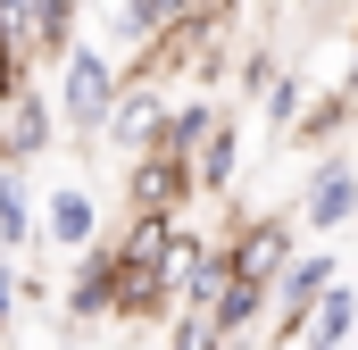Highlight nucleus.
I'll return each mask as SVG.
<instances>
[{
	"mask_svg": "<svg viewBox=\"0 0 358 350\" xmlns=\"http://www.w3.org/2000/svg\"><path fill=\"white\" fill-rule=\"evenodd\" d=\"M108 300H117V251L100 234L76 259V275H67V326H108Z\"/></svg>",
	"mask_w": 358,
	"mask_h": 350,
	"instance_id": "1a4fd4ad",
	"label": "nucleus"
},
{
	"mask_svg": "<svg viewBox=\"0 0 358 350\" xmlns=\"http://www.w3.org/2000/svg\"><path fill=\"white\" fill-rule=\"evenodd\" d=\"M225 342H234V334H225L208 309H176V317H167V350H225Z\"/></svg>",
	"mask_w": 358,
	"mask_h": 350,
	"instance_id": "dca6fc26",
	"label": "nucleus"
},
{
	"mask_svg": "<svg viewBox=\"0 0 358 350\" xmlns=\"http://www.w3.org/2000/svg\"><path fill=\"white\" fill-rule=\"evenodd\" d=\"M167 84H150V76H125L117 92V108H108V125H100V142L108 150H125V159H142V150H159V134H167Z\"/></svg>",
	"mask_w": 358,
	"mask_h": 350,
	"instance_id": "423d86ee",
	"label": "nucleus"
},
{
	"mask_svg": "<svg viewBox=\"0 0 358 350\" xmlns=\"http://www.w3.org/2000/svg\"><path fill=\"white\" fill-rule=\"evenodd\" d=\"M217 117H225V108H217L208 92H200V100H176V108H167V134H159V150H167V159H200V142L217 134Z\"/></svg>",
	"mask_w": 358,
	"mask_h": 350,
	"instance_id": "ddd939ff",
	"label": "nucleus"
},
{
	"mask_svg": "<svg viewBox=\"0 0 358 350\" xmlns=\"http://www.w3.org/2000/svg\"><path fill=\"white\" fill-rule=\"evenodd\" d=\"M225 350H283V342H267V334H242V342H225Z\"/></svg>",
	"mask_w": 358,
	"mask_h": 350,
	"instance_id": "aec40b11",
	"label": "nucleus"
},
{
	"mask_svg": "<svg viewBox=\"0 0 358 350\" xmlns=\"http://www.w3.org/2000/svg\"><path fill=\"white\" fill-rule=\"evenodd\" d=\"M42 242L67 251V259H84L92 242H100V200H92V183H59V192L42 200Z\"/></svg>",
	"mask_w": 358,
	"mask_h": 350,
	"instance_id": "6e6552de",
	"label": "nucleus"
},
{
	"mask_svg": "<svg viewBox=\"0 0 358 350\" xmlns=\"http://www.w3.org/2000/svg\"><path fill=\"white\" fill-rule=\"evenodd\" d=\"M334 134H350V125H342V92L308 100V117L292 125V142H308V150H334Z\"/></svg>",
	"mask_w": 358,
	"mask_h": 350,
	"instance_id": "f3484780",
	"label": "nucleus"
},
{
	"mask_svg": "<svg viewBox=\"0 0 358 350\" xmlns=\"http://www.w3.org/2000/svg\"><path fill=\"white\" fill-rule=\"evenodd\" d=\"M17 309H25V275H17V267L0 259V334L17 326Z\"/></svg>",
	"mask_w": 358,
	"mask_h": 350,
	"instance_id": "a211bd4d",
	"label": "nucleus"
},
{
	"mask_svg": "<svg viewBox=\"0 0 358 350\" xmlns=\"http://www.w3.org/2000/svg\"><path fill=\"white\" fill-rule=\"evenodd\" d=\"M25 242H42V217L25 200V175L0 167V251H25Z\"/></svg>",
	"mask_w": 358,
	"mask_h": 350,
	"instance_id": "4468645a",
	"label": "nucleus"
},
{
	"mask_svg": "<svg viewBox=\"0 0 358 350\" xmlns=\"http://www.w3.org/2000/svg\"><path fill=\"white\" fill-rule=\"evenodd\" d=\"M342 125H350V142H358V59H350V76H342Z\"/></svg>",
	"mask_w": 358,
	"mask_h": 350,
	"instance_id": "6ab92c4d",
	"label": "nucleus"
},
{
	"mask_svg": "<svg viewBox=\"0 0 358 350\" xmlns=\"http://www.w3.org/2000/svg\"><path fill=\"white\" fill-rule=\"evenodd\" d=\"M242 175V125H234V108L217 117V134L200 142V159H192V183H200V200H217L225 183Z\"/></svg>",
	"mask_w": 358,
	"mask_h": 350,
	"instance_id": "9b49d317",
	"label": "nucleus"
},
{
	"mask_svg": "<svg viewBox=\"0 0 358 350\" xmlns=\"http://www.w3.org/2000/svg\"><path fill=\"white\" fill-rule=\"evenodd\" d=\"M192 200H200L192 159H167V150H142V159H125V217H183Z\"/></svg>",
	"mask_w": 358,
	"mask_h": 350,
	"instance_id": "39448f33",
	"label": "nucleus"
},
{
	"mask_svg": "<svg viewBox=\"0 0 358 350\" xmlns=\"http://www.w3.org/2000/svg\"><path fill=\"white\" fill-rule=\"evenodd\" d=\"M300 350H358V284H334V292L308 309Z\"/></svg>",
	"mask_w": 358,
	"mask_h": 350,
	"instance_id": "9d476101",
	"label": "nucleus"
},
{
	"mask_svg": "<svg viewBox=\"0 0 358 350\" xmlns=\"http://www.w3.org/2000/svg\"><path fill=\"white\" fill-rule=\"evenodd\" d=\"M217 242H225V259H234L242 284H267L275 292V275L300 259V217H292V209H250V217H234Z\"/></svg>",
	"mask_w": 358,
	"mask_h": 350,
	"instance_id": "f03ea898",
	"label": "nucleus"
},
{
	"mask_svg": "<svg viewBox=\"0 0 358 350\" xmlns=\"http://www.w3.org/2000/svg\"><path fill=\"white\" fill-rule=\"evenodd\" d=\"M259 108H267V125H283V134H292V125L308 117V84H300V67H283V76L259 92Z\"/></svg>",
	"mask_w": 358,
	"mask_h": 350,
	"instance_id": "2eb2a0df",
	"label": "nucleus"
},
{
	"mask_svg": "<svg viewBox=\"0 0 358 350\" xmlns=\"http://www.w3.org/2000/svg\"><path fill=\"white\" fill-rule=\"evenodd\" d=\"M342 284V259H334V242H317V251H300V259L275 275V317H267V342L300 350V326H308V309L325 300Z\"/></svg>",
	"mask_w": 358,
	"mask_h": 350,
	"instance_id": "7ed1b4c3",
	"label": "nucleus"
},
{
	"mask_svg": "<svg viewBox=\"0 0 358 350\" xmlns=\"http://www.w3.org/2000/svg\"><path fill=\"white\" fill-rule=\"evenodd\" d=\"M42 150H59V100H42V84L17 92L8 100V117H0V167H34Z\"/></svg>",
	"mask_w": 358,
	"mask_h": 350,
	"instance_id": "0eeeda50",
	"label": "nucleus"
},
{
	"mask_svg": "<svg viewBox=\"0 0 358 350\" xmlns=\"http://www.w3.org/2000/svg\"><path fill=\"white\" fill-rule=\"evenodd\" d=\"M292 217H300L308 234H325V242L358 225V159H350V150H325V159L308 167V183H300V209H292Z\"/></svg>",
	"mask_w": 358,
	"mask_h": 350,
	"instance_id": "20e7f679",
	"label": "nucleus"
},
{
	"mask_svg": "<svg viewBox=\"0 0 358 350\" xmlns=\"http://www.w3.org/2000/svg\"><path fill=\"white\" fill-rule=\"evenodd\" d=\"M208 317H217V326H225V334L242 342V334H259V326L275 317V292H267V284H242V275H234V284H225V292L208 300Z\"/></svg>",
	"mask_w": 358,
	"mask_h": 350,
	"instance_id": "f8f14e48",
	"label": "nucleus"
},
{
	"mask_svg": "<svg viewBox=\"0 0 358 350\" xmlns=\"http://www.w3.org/2000/svg\"><path fill=\"white\" fill-rule=\"evenodd\" d=\"M350 42H358V34H350Z\"/></svg>",
	"mask_w": 358,
	"mask_h": 350,
	"instance_id": "412c9836",
	"label": "nucleus"
},
{
	"mask_svg": "<svg viewBox=\"0 0 358 350\" xmlns=\"http://www.w3.org/2000/svg\"><path fill=\"white\" fill-rule=\"evenodd\" d=\"M117 92H125V59H108L100 42H76V50L59 59V134L100 150V125H108Z\"/></svg>",
	"mask_w": 358,
	"mask_h": 350,
	"instance_id": "f257e3e1",
	"label": "nucleus"
}]
</instances>
